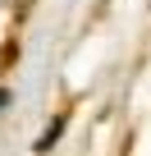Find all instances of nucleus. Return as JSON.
Masks as SVG:
<instances>
[{
    "label": "nucleus",
    "instance_id": "f257e3e1",
    "mask_svg": "<svg viewBox=\"0 0 151 156\" xmlns=\"http://www.w3.org/2000/svg\"><path fill=\"white\" fill-rule=\"evenodd\" d=\"M64 124H69V119H64V115H60V119H55V124H50V129H46V133H41V142H37V151H50V147H55V138H60V133H64Z\"/></svg>",
    "mask_w": 151,
    "mask_h": 156
},
{
    "label": "nucleus",
    "instance_id": "f03ea898",
    "mask_svg": "<svg viewBox=\"0 0 151 156\" xmlns=\"http://www.w3.org/2000/svg\"><path fill=\"white\" fill-rule=\"evenodd\" d=\"M5 101H9V92H5V87H0V106H5Z\"/></svg>",
    "mask_w": 151,
    "mask_h": 156
}]
</instances>
